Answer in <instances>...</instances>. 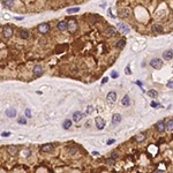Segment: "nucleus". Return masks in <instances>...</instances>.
Returning a JSON list of instances; mask_svg holds the SVG:
<instances>
[{"label":"nucleus","mask_w":173,"mask_h":173,"mask_svg":"<svg viewBox=\"0 0 173 173\" xmlns=\"http://www.w3.org/2000/svg\"><path fill=\"white\" fill-rule=\"evenodd\" d=\"M173 57V51L170 49V50H166V51L163 53V58H164L165 60H171Z\"/></svg>","instance_id":"nucleus-12"},{"label":"nucleus","mask_w":173,"mask_h":173,"mask_svg":"<svg viewBox=\"0 0 173 173\" xmlns=\"http://www.w3.org/2000/svg\"><path fill=\"white\" fill-rule=\"evenodd\" d=\"M121 121V115L119 113H114L112 115V125H118Z\"/></svg>","instance_id":"nucleus-11"},{"label":"nucleus","mask_w":173,"mask_h":173,"mask_svg":"<svg viewBox=\"0 0 173 173\" xmlns=\"http://www.w3.org/2000/svg\"><path fill=\"white\" fill-rule=\"evenodd\" d=\"M67 29L69 30V32H75L77 30V22L74 18H69V21L67 22Z\"/></svg>","instance_id":"nucleus-1"},{"label":"nucleus","mask_w":173,"mask_h":173,"mask_svg":"<svg viewBox=\"0 0 173 173\" xmlns=\"http://www.w3.org/2000/svg\"><path fill=\"white\" fill-rule=\"evenodd\" d=\"M117 157H118V154H117V152H113V154H112V159H113V160H114Z\"/></svg>","instance_id":"nucleus-39"},{"label":"nucleus","mask_w":173,"mask_h":173,"mask_svg":"<svg viewBox=\"0 0 173 173\" xmlns=\"http://www.w3.org/2000/svg\"><path fill=\"white\" fill-rule=\"evenodd\" d=\"M53 149H54V146L52 143H46L41 147V151L42 152H51V151H53Z\"/></svg>","instance_id":"nucleus-7"},{"label":"nucleus","mask_w":173,"mask_h":173,"mask_svg":"<svg viewBox=\"0 0 173 173\" xmlns=\"http://www.w3.org/2000/svg\"><path fill=\"white\" fill-rule=\"evenodd\" d=\"M125 45H126V41H125V39H120V41L117 43L115 47H117V49H119V50H121V49H123V47H125Z\"/></svg>","instance_id":"nucleus-23"},{"label":"nucleus","mask_w":173,"mask_h":173,"mask_svg":"<svg viewBox=\"0 0 173 173\" xmlns=\"http://www.w3.org/2000/svg\"><path fill=\"white\" fill-rule=\"evenodd\" d=\"M115 32H117V30H115L114 27H109V28L105 30V35L109 36V37H111V36H113V35H115Z\"/></svg>","instance_id":"nucleus-16"},{"label":"nucleus","mask_w":173,"mask_h":173,"mask_svg":"<svg viewBox=\"0 0 173 173\" xmlns=\"http://www.w3.org/2000/svg\"><path fill=\"white\" fill-rule=\"evenodd\" d=\"M95 123H96V127H97L98 129H103L104 127H105V120H104L103 118H100V117H97V118H96Z\"/></svg>","instance_id":"nucleus-6"},{"label":"nucleus","mask_w":173,"mask_h":173,"mask_svg":"<svg viewBox=\"0 0 173 173\" xmlns=\"http://www.w3.org/2000/svg\"><path fill=\"white\" fill-rule=\"evenodd\" d=\"M148 95L150 96L151 98H157V97H158V91L155 90V89H151V90L148 91Z\"/></svg>","instance_id":"nucleus-22"},{"label":"nucleus","mask_w":173,"mask_h":173,"mask_svg":"<svg viewBox=\"0 0 173 173\" xmlns=\"http://www.w3.org/2000/svg\"><path fill=\"white\" fill-rule=\"evenodd\" d=\"M129 15V9H122V10H120L119 12V16H121V17H127Z\"/></svg>","instance_id":"nucleus-25"},{"label":"nucleus","mask_w":173,"mask_h":173,"mask_svg":"<svg viewBox=\"0 0 173 173\" xmlns=\"http://www.w3.org/2000/svg\"><path fill=\"white\" fill-rule=\"evenodd\" d=\"M26 117L27 118H31V111H30L29 109H27L26 110Z\"/></svg>","instance_id":"nucleus-33"},{"label":"nucleus","mask_w":173,"mask_h":173,"mask_svg":"<svg viewBox=\"0 0 173 173\" xmlns=\"http://www.w3.org/2000/svg\"><path fill=\"white\" fill-rule=\"evenodd\" d=\"M7 151H8V154L9 155H12V156H14V155H16L17 152H18V149H17L15 146H10V147H8V149H7Z\"/></svg>","instance_id":"nucleus-18"},{"label":"nucleus","mask_w":173,"mask_h":173,"mask_svg":"<svg viewBox=\"0 0 173 173\" xmlns=\"http://www.w3.org/2000/svg\"><path fill=\"white\" fill-rule=\"evenodd\" d=\"M152 30L155 31L156 34H163L164 32V28L160 24H154L152 26Z\"/></svg>","instance_id":"nucleus-14"},{"label":"nucleus","mask_w":173,"mask_h":173,"mask_svg":"<svg viewBox=\"0 0 173 173\" xmlns=\"http://www.w3.org/2000/svg\"><path fill=\"white\" fill-rule=\"evenodd\" d=\"M107 80H109L107 77H104L103 80H102V83H103V84H104V83H106V82H107Z\"/></svg>","instance_id":"nucleus-40"},{"label":"nucleus","mask_w":173,"mask_h":173,"mask_svg":"<svg viewBox=\"0 0 173 173\" xmlns=\"http://www.w3.org/2000/svg\"><path fill=\"white\" fill-rule=\"evenodd\" d=\"M150 66L154 67L155 69H159L162 66H163V61L160 60L159 58H154L152 60L150 61Z\"/></svg>","instance_id":"nucleus-3"},{"label":"nucleus","mask_w":173,"mask_h":173,"mask_svg":"<svg viewBox=\"0 0 173 173\" xmlns=\"http://www.w3.org/2000/svg\"><path fill=\"white\" fill-rule=\"evenodd\" d=\"M62 127H64V129H69L72 127V120H68V119L65 120L62 123Z\"/></svg>","instance_id":"nucleus-24"},{"label":"nucleus","mask_w":173,"mask_h":173,"mask_svg":"<svg viewBox=\"0 0 173 173\" xmlns=\"http://www.w3.org/2000/svg\"><path fill=\"white\" fill-rule=\"evenodd\" d=\"M38 31L43 35L47 34V32L50 31V24H49V23H41V24L38 26Z\"/></svg>","instance_id":"nucleus-5"},{"label":"nucleus","mask_w":173,"mask_h":173,"mask_svg":"<svg viewBox=\"0 0 173 173\" xmlns=\"http://www.w3.org/2000/svg\"><path fill=\"white\" fill-rule=\"evenodd\" d=\"M57 28H58L60 31H64V30H66V29H67V22H66V21H60V22H58V24H57Z\"/></svg>","instance_id":"nucleus-17"},{"label":"nucleus","mask_w":173,"mask_h":173,"mask_svg":"<svg viewBox=\"0 0 173 173\" xmlns=\"http://www.w3.org/2000/svg\"><path fill=\"white\" fill-rule=\"evenodd\" d=\"M44 72L43 69V66H41V65H36L34 67V75L36 76H39V75H42Z\"/></svg>","instance_id":"nucleus-9"},{"label":"nucleus","mask_w":173,"mask_h":173,"mask_svg":"<svg viewBox=\"0 0 173 173\" xmlns=\"http://www.w3.org/2000/svg\"><path fill=\"white\" fill-rule=\"evenodd\" d=\"M106 100H107V103L110 104V105L114 104L117 102V94H115L114 91L109 92V94H107V97H106Z\"/></svg>","instance_id":"nucleus-4"},{"label":"nucleus","mask_w":173,"mask_h":173,"mask_svg":"<svg viewBox=\"0 0 173 173\" xmlns=\"http://www.w3.org/2000/svg\"><path fill=\"white\" fill-rule=\"evenodd\" d=\"M15 20H17V21H20V20H23V17H15Z\"/></svg>","instance_id":"nucleus-41"},{"label":"nucleus","mask_w":173,"mask_h":173,"mask_svg":"<svg viewBox=\"0 0 173 173\" xmlns=\"http://www.w3.org/2000/svg\"><path fill=\"white\" fill-rule=\"evenodd\" d=\"M114 142H115V140H114V138H110V140L107 141V144H109V146H111V144H113Z\"/></svg>","instance_id":"nucleus-37"},{"label":"nucleus","mask_w":173,"mask_h":173,"mask_svg":"<svg viewBox=\"0 0 173 173\" xmlns=\"http://www.w3.org/2000/svg\"><path fill=\"white\" fill-rule=\"evenodd\" d=\"M2 4L6 7H13L14 6V1H12V0H5V1H2Z\"/></svg>","instance_id":"nucleus-26"},{"label":"nucleus","mask_w":173,"mask_h":173,"mask_svg":"<svg viewBox=\"0 0 173 173\" xmlns=\"http://www.w3.org/2000/svg\"><path fill=\"white\" fill-rule=\"evenodd\" d=\"M155 128L158 132H164L165 130V123H164V121H158L157 123L155 125Z\"/></svg>","instance_id":"nucleus-15"},{"label":"nucleus","mask_w":173,"mask_h":173,"mask_svg":"<svg viewBox=\"0 0 173 173\" xmlns=\"http://www.w3.org/2000/svg\"><path fill=\"white\" fill-rule=\"evenodd\" d=\"M20 38H22V39H28V38H29V31H28L27 29L21 30V31H20Z\"/></svg>","instance_id":"nucleus-19"},{"label":"nucleus","mask_w":173,"mask_h":173,"mask_svg":"<svg viewBox=\"0 0 173 173\" xmlns=\"http://www.w3.org/2000/svg\"><path fill=\"white\" fill-rule=\"evenodd\" d=\"M144 138H146V134H144V133H141V134H137V135L134 136V140L137 141V142H142V141H144Z\"/></svg>","instance_id":"nucleus-21"},{"label":"nucleus","mask_w":173,"mask_h":173,"mask_svg":"<svg viewBox=\"0 0 173 173\" xmlns=\"http://www.w3.org/2000/svg\"><path fill=\"white\" fill-rule=\"evenodd\" d=\"M9 135H10L9 132H4V133H1V136H2V137H7V136H9Z\"/></svg>","instance_id":"nucleus-35"},{"label":"nucleus","mask_w":173,"mask_h":173,"mask_svg":"<svg viewBox=\"0 0 173 173\" xmlns=\"http://www.w3.org/2000/svg\"><path fill=\"white\" fill-rule=\"evenodd\" d=\"M118 29H119V31H121L122 34H128L130 31L129 27L127 26V24H125V23H119L118 24Z\"/></svg>","instance_id":"nucleus-8"},{"label":"nucleus","mask_w":173,"mask_h":173,"mask_svg":"<svg viewBox=\"0 0 173 173\" xmlns=\"http://www.w3.org/2000/svg\"><path fill=\"white\" fill-rule=\"evenodd\" d=\"M125 72H126V74H127V75H130V74H132V72H130V69H129V66H127V67H126Z\"/></svg>","instance_id":"nucleus-36"},{"label":"nucleus","mask_w":173,"mask_h":173,"mask_svg":"<svg viewBox=\"0 0 173 173\" xmlns=\"http://www.w3.org/2000/svg\"><path fill=\"white\" fill-rule=\"evenodd\" d=\"M151 106H152V107H158V106H159V104L156 103V102H152V103H151Z\"/></svg>","instance_id":"nucleus-38"},{"label":"nucleus","mask_w":173,"mask_h":173,"mask_svg":"<svg viewBox=\"0 0 173 173\" xmlns=\"http://www.w3.org/2000/svg\"><path fill=\"white\" fill-rule=\"evenodd\" d=\"M14 34V31H13V28L9 26H5L2 28V36L5 37V38H10Z\"/></svg>","instance_id":"nucleus-2"},{"label":"nucleus","mask_w":173,"mask_h":173,"mask_svg":"<svg viewBox=\"0 0 173 173\" xmlns=\"http://www.w3.org/2000/svg\"><path fill=\"white\" fill-rule=\"evenodd\" d=\"M167 86H168L170 89H172V88H173V80H172V78H170V81L167 82Z\"/></svg>","instance_id":"nucleus-34"},{"label":"nucleus","mask_w":173,"mask_h":173,"mask_svg":"<svg viewBox=\"0 0 173 173\" xmlns=\"http://www.w3.org/2000/svg\"><path fill=\"white\" fill-rule=\"evenodd\" d=\"M78 10H80V7H73V8L67 9V13L68 14H74V13H77Z\"/></svg>","instance_id":"nucleus-27"},{"label":"nucleus","mask_w":173,"mask_h":173,"mask_svg":"<svg viewBox=\"0 0 173 173\" xmlns=\"http://www.w3.org/2000/svg\"><path fill=\"white\" fill-rule=\"evenodd\" d=\"M118 76H119V73L117 70H113L112 73H111V77L112 78H118Z\"/></svg>","instance_id":"nucleus-30"},{"label":"nucleus","mask_w":173,"mask_h":173,"mask_svg":"<svg viewBox=\"0 0 173 173\" xmlns=\"http://www.w3.org/2000/svg\"><path fill=\"white\" fill-rule=\"evenodd\" d=\"M6 115L8 117V118H15L16 117V110L14 109V107H9L6 110Z\"/></svg>","instance_id":"nucleus-10"},{"label":"nucleus","mask_w":173,"mask_h":173,"mask_svg":"<svg viewBox=\"0 0 173 173\" xmlns=\"http://www.w3.org/2000/svg\"><path fill=\"white\" fill-rule=\"evenodd\" d=\"M165 127L167 128V130H170V132L173 129V121H172V119H170V120H168V122L166 123V126H165Z\"/></svg>","instance_id":"nucleus-28"},{"label":"nucleus","mask_w":173,"mask_h":173,"mask_svg":"<svg viewBox=\"0 0 173 173\" xmlns=\"http://www.w3.org/2000/svg\"><path fill=\"white\" fill-rule=\"evenodd\" d=\"M18 123H20V125H26L27 123L26 118H20V119H18Z\"/></svg>","instance_id":"nucleus-31"},{"label":"nucleus","mask_w":173,"mask_h":173,"mask_svg":"<svg viewBox=\"0 0 173 173\" xmlns=\"http://www.w3.org/2000/svg\"><path fill=\"white\" fill-rule=\"evenodd\" d=\"M84 117V114L81 112H74L73 114V121H75V122H78V121H81V119Z\"/></svg>","instance_id":"nucleus-13"},{"label":"nucleus","mask_w":173,"mask_h":173,"mask_svg":"<svg viewBox=\"0 0 173 173\" xmlns=\"http://www.w3.org/2000/svg\"><path fill=\"white\" fill-rule=\"evenodd\" d=\"M121 104L123 105V106H129L130 105V100H129V96L126 95L123 96V98L121 99Z\"/></svg>","instance_id":"nucleus-20"},{"label":"nucleus","mask_w":173,"mask_h":173,"mask_svg":"<svg viewBox=\"0 0 173 173\" xmlns=\"http://www.w3.org/2000/svg\"><path fill=\"white\" fill-rule=\"evenodd\" d=\"M154 173H163V172H162V171H155Z\"/></svg>","instance_id":"nucleus-43"},{"label":"nucleus","mask_w":173,"mask_h":173,"mask_svg":"<svg viewBox=\"0 0 173 173\" xmlns=\"http://www.w3.org/2000/svg\"><path fill=\"white\" fill-rule=\"evenodd\" d=\"M92 111H94V107H92V106H88V109H86V113H88V114H91Z\"/></svg>","instance_id":"nucleus-32"},{"label":"nucleus","mask_w":173,"mask_h":173,"mask_svg":"<svg viewBox=\"0 0 173 173\" xmlns=\"http://www.w3.org/2000/svg\"><path fill=\"white\" fill-rule=\"evenodd\" d=\"M77 152V148L76 147H73V148H70V150H69V155L70 156H74L75 154Z\"/></svg>","instance_id":"nucleus-29"},{"label":"nucleus","mask_w":173,"mask_h":173,"mask_svg":"<svg viewBox=\"0 0 173 173\" xmlns=\"http://www.w3.org/2000/svg\"><path fill=\"white\" fill-rule=\"evenodd\" d=\"M136 83H137V86H142V82H140V81H137V82H136Z\"/></svg>","instance_id":"nucleus-42"}]
</instances>
